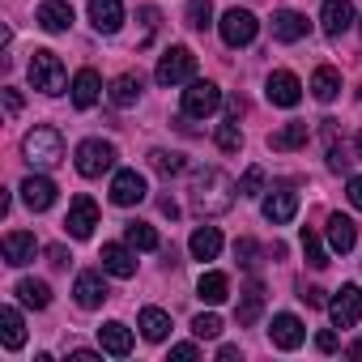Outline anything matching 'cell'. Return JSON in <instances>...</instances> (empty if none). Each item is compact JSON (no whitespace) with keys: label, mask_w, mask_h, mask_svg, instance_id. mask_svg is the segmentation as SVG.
<instances>
[{"label":"cell","mask_w":362,"mask_h":362,"mask_svg":"<svg viewBox=\"0 0 362 362\" xmlns=\"http://www.w3.org/2000/svg\"><path fill=\"white\" fill-rule=\"evenodd\" d=\"M235 184L226 179V170H218V166H201L197 175H192V205H197V214H205V218H214V214H226L230 209V201H235Z\"/></svg>","instance_id":"cell-1"},{"label":"cell","mask_w":362,"mask_h":362,"mask_svg":"<svg viewBox=\"0 0 362 362\" xmlns=\"http://www.w3.org/2000/svg\"><path fill=\"white\" fill-rule=\"evenodd\" d=\"M64 81H69V73H64L60 56H56V52H47V47H39V52L30 56V86H35V90H43V94H60V90H64Z\"/></svg>","instance_id":"cell-2"},{"label":"cell","mask_w":362,"mask_h":362,"mask_svg":"<svg viewBox=\"0 0 362 362\" xmlns=\"http://www.w3.org/2000/svg\"><path fill=\"white\" fill-rule=\"evenodd\" d=\"M22 149H26V158H30L35 166H60V162H64V136H60L56 128H35V132H26Z\"/></svg>","instance_id":"cell-3"},{"label":"cell","mask_w":362,"mask_h":362,"mask_svg":"<svg viewBox=\"0 0 362 362\" xmlns=\"http://www.w3.org/2000/svg\"><path fill=\"white\" fill-rule=\"evenodd\" d=\"M192 73H197L192 47H166L162 52V60H158V86H184V81H192Z\"/></svg>","instance_id":"cell-4"},{"label":"cell","mask_w":362,"mask_h":362,"mask_svg":"<svg viewBox=\"0 0 362 362\" xmlns=\"http://www.w3.org/2000/svg\"><path fill=\"white\" fill-rule=\"evenodd\" d=\"M111 166H115V145H111V141L90 136V141L77 145V170H81L86 179H98V175L111 170Z\"/></svg>","instance_id":"cell-5"},{"label":"cell","mask_w":362,"mask_h":362,"mask_svg":"<svg viewBox=\"0 0 362 362\" xmlns=\"http://www.w3.org/2000/svg\"><path fill=\"white\" fill-rule=\"evenodd\" d=\"M218 30H222V43H226V47H247V43L256 39L260 22H256V13H247V9H226L222 22H218Z\"/></svg>","instance_id":"cell-6"},{"label":"cell","mask_w":362,"mask_h":362,"mask_svg":"<svg viewBox=\"0 0 362 362\" xmlns=\"http://www.w3.org/2000/svg\"><path fill=\"white\" fill-rule=\"evenodd\" d=\"M218 107H222V90H218L214 81H192V86L184 90V115H192V119H209Z\"/></svg>","instance_id":"cell-7"},{"label":"cell","mask_w":362,"mask_h":362,"mask_svg":"<svg viewBox=\"0 0 362 362\" xmlns=\"http://www.w3.org/2000/svg\"><path fill=\"white\" fill-rule=\"evenodd\" d=\"M328 315H332V328H354L362 320V290L358 286H341L328 303Z\"/></svg>","instance_id":"cell-8"},{"label":"cell","mask_w":362,"mask_h":362,"mask_svg":"<svg viewBox=\"0 0 362 362\" xmlns=\"http://www.w3.org/2000/svg\"><path fill=\"white\" fill-rule=\"evenodd\" d=\"M94 226H98V205H94L90 197H73L69 218H64V230H69L73 239H90Z\"/></svg>","instance_id":"cell-9"},{"label":"cell","mask_w":362,"mask_h":362,"mask_svg":"<svg viewBox=\"0 0 362 362\" xmlns=\"http://www.w3.org/2000/svg\"><path fill=\"white\" fill-rule=\"evenodd\" d=\"M149 197V188H145V175H136V170H115V179H111V201L115 205H141Z\"/></svg>","instance_id":"cell-10"},{"label":"cell","mask_w":362,"mask_h":362,"mask_svg":"<svg viewBox=\"0 0 362 362\" xmlns=\"http://www.w3.org/2000/svg\"><path fill=\"white\" fill-rule=\"evenodd\" d=\"M269 337H273V345H277V349H298V345H303V337H307V328H303V320H298V315L281 311V315H273Z\"/></svg>","instance_id":"cell-11"},{"label":"cell","mask_w":362,"mask_h":362,"mask_svg":"<svg viewBox=\"0 0 362 362\" xmlns=\"http://www.w3.org/2000/svg\"><path fill=\"white\" fill-rule=\"evenodd\" d=\"M320 26L328 39H341L349 26H354V5L349 0H324V9H320Z\"/></svg>","instance_id":"cell-12"},{"label":"cell","mask_w":362,"mask_h":362,"mask_svg":"<svg viewBox=\"0 0 362 362\" xmlns=\"http://www.w3.org/2000/svg\"><path fill=\"white\" fill-rule=\"evenodd\" d=\"M35 22H39L47 35H64V30L73 26V5H69V0H43L39 13H35Z\"/></svg>","instance_id":"cell-13"},{"label":"cell","mask_w":362,"mask_h":362,"mask_svg":"<svg viewBox=\"0 0 362 362\" xmlns=\"http://www.w3.org/2000/svg\"><path fill=\"white\" fill-rule=\"evenodd\" d=\"M22 201H26L35 214H43V209L56 205V184H52L47 175H30V179H22Z\"/></svg>","instance_id":"cell-14"},{"label":"cell","mask_w":362,"mask_h":362,"mask_svg":"<svg viewBox=\"0 0 362 362\" xmlns=\"http://www.w3.org/2000/svg\"><path fill=\"white\" fill-rule=\"evenodd\" d=\"M264 94H269V103H273V107H298L303 86H298V77H294V73H286V69H281V73H273V77H269V90H264Z\"/></svg>","instance_id":"cell-15"},{"label":"cell","mask_w":362,"mask_h":362,"mask_svg":"<svg viewBox=\"0 0 362 362\" xmlns=\"http://www.w3.org/2000/svg\"><path fill=\"white\" fill-rule=\"evenodd\" d=\"M294 214H298V192H290V188H277V192H269V197H264V218H269L273 226H286V222H294Z\"/></svg>","instance_id":"cell-16"},{"label":"cell","mask_w":362,"mask_h":362,"mask_svg":"<svg viewBox=\"0 0 362 362\" xmlns=\"http://www.w3.org/2000/svg\"><path fill=\"white\" fill-rule=\"evenodd\" d=\"M98 345H103V354H111V358H128V354H132V328L119 324V320H111V324L98 328Z\"/></svg>","instance_id":"cell-17"},{"label":"cell","mask_w":362,"mask_h":362,"mask_svg":"<svg viewBox=\"0 0 362 362\" xmlns=\"http://www.w3.org/2000/svg\"><path fill=\"white\" fill-rule=\"evenodd\" d=\"M90 22L98 35H115L124 26V5L119 0H90Z\"/></svg>","instance_id":"cell-18"},{"label":"cell","mask_w":362,"mask_h":362,"mask_svg":"<svg viewBox=\"0 0 362 362\" xmlns=\"http://www.w3.org/2000/svg\"><path fill=\"white\" fill-rule=\"evenodd\" d=\"M98 94H103V77H98L94 69H81V73L73 77V107H77V111H90V107L98 103Z\"/></svg>","instance_id":"cell-19"},{"label":"cell","mask_w":362,"mask_h":362,"mask_svg":"<svg viewBox=\"0 0 362 362\" xmlns=\"http://www.w3.org/2000/svg\"><path fill=\"white\" fill-rule=\"evenodd\" d=\"M35 256H39V243H35V235H26V230H9V235H5V260H9L13 269L30 264Z\"/></svg>","instance_id":"cell-20"},{"label":"cell","mask_w":362,"mask_h":362,"mask_svg":"<svg viewBox=\"0 0 362 362\" xmlns=\"http://www.w3.org/2000/svg\"><path fill=\"white\" fill-rule=\"evenodd\" d=\"M73 294H77V307H86V311L103 307V303H107V281H103V273H81L77 286H73Z\"/></svg>","instance_id":"cell-21"},{"label":"cell","mask_w":362,"mask_h":362,"mask_svg":"<svg viewBox=\"0 0 362 362\" xmlns=\"http://www.w3.org/2000/svg\"><path fill=\"white\" fill-rule=\"evenodd\" d=\"M307 35V18L303 13H294V9H277L273 13V39L277 43H298Z\"/></svg>","instance_id":"cell-22"},{"label":"cell","mask_w":362,"mask_h":362,"mask_svg":"<svg viewBox=\"0 0 362 362\" xmlns=\"http://www.w3.org/2000/svg\"><path fill=\"white\" fill-rule=\"evenodd\" d=\"M103 269L111 273V277H132L136 273V256L124 247V243H103Z\"/></svg>","instance_id":"cell-23"},{"label":"cell","mask_w":362,"mask_h":362,"mask_svg":"<svg viewBox=\"0 0 362 362\" xmlns=\"http://www.w3.org/2000/svg\"><path fill=\"white\" fill-rule=\"evenodd\" d=\"M197 298L209 303V307L226 303V298H230V277H226V273H201V281H197Z\"/></svg>","instance_id":"cell-24"},{"label":"cell","mask_w":362,"mask_h":362,"mask_svg":"<svg viewBox=\"0 0 362 362\" xmlns=\"http://www.w3.org/2000/svg\"><path fill=\"white\" fill-rule=\"evenodd\" d=\"M307 136H311V128H307L303 119H294V124L277 128V132L269 136V145H273V149H281V153H290V149H303V145H307Z\"/></svg>","instance_id":"cell-25"},{"label":"cell","mask_w":362,"mask_h":362,"mask_svg":"<svg viewBox=\"0 0 362 362\" xmlns=\"http://www.w3.org/2000/svg\"><path fill=\"white\" fill-rule=\"evenodd\" d=\"M354 239H358V226H354L345 214H332V218H328V243H332V252L345 256V252L354 247Z\"/></svg>","instance_id":"cell-26"},{"label":"cell","mask_w":362,"mask_h":362,"mask_svg":"<svg viewBox=\"0 0 362 362\" xmlns=\"http://www.w3.org/2000/svg\"><path fill=\"white\" fill-rule=\"evenodd\" d=\"M188 247H192V260H218V252H222V230H218V226H201Z\"/></svg>","instance_id":"cell-27"},{"label":"cell","mask_w":362,"mask_h":362,"mask_svg":"<svg viewBox=\"0 0 362 362\" xmlns=\"http://www.w3.org/2000/svg\"><path fill=\"white\" fill-rule=\"evenodd\" d=\"M260 311H264V286H260V281H252V286L243 290V298H239V311H235V315H239V324H243V328H252V324L260 320Z\"/></svg>","instance_id":"cell-28"},{"label":"cell","mask_w":362,"mask_h":362,"mask_svg":"<svg viewBox=\"0 0 362 362\" xmlns=\"http://www.w3.org/2000/svg\"><path fill=\"white\" fill-rule=\"evenodd\" d=\"M0 337H5V349H22L26 324H22V315H18V307H0Z\"/></svg>","instance_id":"cell-29"},{"label":"cell","mask_w":362,"mask_h":362,"mask_svg":"<svg viewBox=\"0 0 362 362\" xmlns=\"http://www.w3.org/2000/svg\"><path fill=\"white\" fill-rule=\"evenodd\" d=\"M311 94L320 98V103H332L337 94H341V73L337 69H315V77H311Z\"/></svg>","instance_id":"cell-30"},{"label":"cell","mask_w":362,"mask_h":362,"mask_svg":"<svg viewBox=\"0 0 362 362\" xmlns=\"http://www.w3.org/2000/svg\"><path fill=\"white\" fill-rule=\"evenodd\" d=\"M141 332H145V341H166L170 315H166L162 307H145V311H141Z\"/></svg>","instance_id":"cell-31"},{"label":"cell","mask_w":362,"mask_h":362,"mask_svg":"<svg viewBox=\"0 0 362 362\" xmlns=\"http://www.w3.org/2000/svg\"><path fill=\"white\" fill-rule=\"evenodd\" d=\"M18 298H22L26 307H35V311H43V307L52 303V290H47V281H35V277H22V281H18Z\"/></svg>","instance_id":"cell-32"},{"label":"cell","mask_w":362,"mask_h":362,"mask_svg":"<svg viewBox=\"0 0 362 362\" xmlns=\"http://www.w3.org/2000/svg\"><path fill=\"white\" fill-rule=\"evenodd\" d=\"M136 98H141V77H132V73L115 77V86H111V103H115V107H132Z\"/></svg>","instance_id":"cell-33"},{"label":"cell","mask_w":362,"mask_h":362,"mask_svg":"<svg viewBox=\"0 0 362 362\" xmlns=\"http://www.w3.org/2000/svg\"><path fill=\"white\" fill-rule=\"evenodd\" d=\"M124 239H128L132 247H141V252H153V247H158V235H153V226H145V222H128V226H124Z\"/></svg>","instance_id":"cell-34"},{"label":"cell","mask_w":362,"mask_h":362,"mask_svg":"<svg viewBox=\"0 0 362 362\" xmlns=\"http://www.w3.org/2000/svg\"><path fill=\"white\" fill-rule=\"evenodd\" d=\"M149 166H153L158 175H179V170H184V153H170V149H153V153H149Z\"/></svg>","instance_id":"cell-35"},{"label":"cell","mask_w":362,"mask_h":362,"mask_svg":"<svg viewBox=\"0 0 362 362\" xmlns=\"http://www.w3.org/2000/svg\"><path fill=\"white\" fill-rule=\"evenodd\" d=\"M303 252H307V264H315V269H324V264H328V252H324L320 235H315V230H307V226H303Z\"/></svg>","instance_id":"cell-36"},{"label":"cell","mask_w":362,"mask_h":362,"mask_svg":"<svg viewBox=\"0 0 362 362\" xmlns=\"http://www.w3.org/2000/svg\"><path fill=\"white\" fill-rule=\"evenodd\" d=\"M192 332H197L201 341H214V337H222V320H218L214 311H205V315L192 320Z\"/></svg>","instance_id":"cell-37"},{"label":"cell","mask_w":362,"mask_h":362,"mask_svg":"<svg viewBox=\"0 0 362 362\" xmlns=\"http://www.w3.org/2000/svg\"><path fill=\"white\" fill-rule=\"evenodd\" d=\"M209 18H214V0H192V5H188V26L192 30H205Z\"/></svg>","instance_id":"cell-38"},{"label":"cell","mask_w":362,"mask_h":362,"mask_svg":"<svg viewBox=\"0 0 362 362\" xmlns=\"http://www.w3.org/2000/svg\"><path fill=\"white\" fill-rule=\"evenodd\" d=\"M218 149H226V153H235L239 145H243V132H239V124H218Z\"/></svg>","instance_id":"cell-39"},{"label":"cell","mask_w":362,"mask_h":362,"mask_svg":"<svg viewBox=\"0 0 362 362\" xmlns=\"http://www.w3.org/2000/svg\"><path fill=\"white\" fill-rule=\"evenodd\" d=\"M260 188H264V170L252 166V170L239 179V197H260Z\"/></svg>","instance_id":"cell-40"},{"label":"cell","mask_w":362,"mask_h":362,"mask_svg":"<svg viewBox=\"0 0 362 362\" xmlns=\"http://www.w3.org/2000/svg\"><path fill=\"white\" fill-rule=\"evenodd\" d=\"M235 256H239L247 269H256V264H260V260H256L260 252H256V243H252V239H239V243H235Z\"/></svg>","instance_id":"cell-41"},{"label":"cell","mask_w":362,"mask_h":362,"mask_svg":"<svg viewBox=\"0 0 362 362\" xmlns=\"http://www.w3.org/2000/svg\"><path fill=\"white\" fill-rule=\"evenodd\" d=\"M197 354H201L197 345H170V358H175V362H192Z\"/></svg>","instance_id":"cell-42"},{"label":"cell","mask_w":362,"mask_h":362,"mask_svg":"<svg viewBox=\"0 0 362 362\" xmlns=\"http://www.w3.org/2000/svg\"><path fill=\"white\" fill-rule=\"evenodd\" d=\"M349 205H354V209H362V175H354V179H349Z\"/></svg>","instance_id":"cell-43"},{"label":"cell","mask_w":362,"mask_h":362,"mask_svg":"<svg viewBox=\"0 0 362 362\" xmlns=\"http://www.w3.org/2000/svg\"><path fill=\"white\" fill-rule=\"evenodd\" d=\"M315 349H320V354H332V349H337V332H320V337H315Z\"/></svg>","instance_id":"cell-44"},{"label":"cell","mask_w":362,"mask_h":362,"mask_svg":"<svg viewBox=\"0 0 362 362\" xmlns=\"http://www.w3.org/2000/svg\"><path fill=\"white\" fill-rule=\"evenodd\" d=\"M5 107H9V115H18L22 111V94L18 90H5Z\"/></svg>","instance_id":"cell-45"},{"label":"cell","mask_w":362,"mask_h":362,"mask_svg":"<svg viewBox=\"0 0 362 362\" xmlns=\"http://www.w3.org/2000/svg\"><path fill=\"white\" fill-rule=\"evenodd\" d=\"M298 298H303V303H307V307H320V303H324V290H303V294H298Z\"/></svg>","instance_id":"cell-46"},{"label":"cell","mask_w":362,"mask_h":362,"mask_svg":"<svg viewBox=\"0 0 362 362\" xmlns=\"http://www.w3.org/2000/svg\"><path fill=\"white\" fill-rule=\"evenodd\" d=\"M158 209H162V214H166V218H179V205H175V201H170V197H162V201H158Z\"/></svg>","instance_id":"cell-47"},{"label":"cell","mask_w":362,"mask_h":362,"mask_svg":"<svg viewBox=\"0 0 362 362\" xmlns=\"http://www.w3.org/2000/svg\"><path fill=\"white\" fill-rule=\"evenodd\" d=\"M47 256H52V264H56V269H64V264H69V256H64V247H52Z\"/></svg>","instance_id":"cell-48"},{"label":"cell","mask_w":362,"mask_h":362,"mask_svg":"<svg viewBox=\"0 0 362 362\" xmlns=\"http://www.w3.org/2000/svg\"><path fill=\"white\" fill-rule=\"evenodd\" d=\"M218 358H222V362H235V358H239V349H235V345H222V349H218Z\"/></svg>","instance_id":"cell-49"},{"label":"cell","mask_w":362,"mask_h":362,"mask_svg":"<svg viewBox=\"0 0 362 362\" xmlns=\"http://www.w3.org/2000/svg\"><path fill=\"white\" fill-rule=\"evenodd\" d=\"M73 362H98V354H90V349H73Z\"/></svg>","instance_id":"cell-50"},{"label":"cell","mask_w":362,"mask_h":362,"mask_svg":"<svg viewBox=\"0 0 362 362\" xmlns=\"http://www.w3.org/2000/svg\"><path fill=\"white\" fill-rule=\"evenodd\" d=\"M239 115H243V98L235 94V98H230V119H239Z\"/></svg>","instance_id":"cell-51"},{"label":"cell","mask_w":362,"mask_h":362,"mask_svg":"<svg viewBox=\"0 0 362 362\" xmlns=\"http://www.w3.org/2000/svg\"><path fill=\"white\" fill-rule=\"evenodd\" d=\"M349 358H362V341H354V345H349Z\"/></svg>","instance_id":"cell-52"},{"label":"cell","mask_w":362,"mask_h":362,"mask_svg":"<svg viewBox=\"0 0 362 362\" xmlns=\"http://www.w3.org/2000/svg\"><path fill=\"white\" fill-rule=\"evenodd\" d=\"M354 145H358V158H362V132H358V141H354Z\"/></svg>","instance_id":"cell-53"}]
</instances>
